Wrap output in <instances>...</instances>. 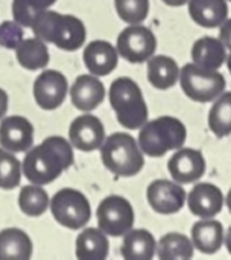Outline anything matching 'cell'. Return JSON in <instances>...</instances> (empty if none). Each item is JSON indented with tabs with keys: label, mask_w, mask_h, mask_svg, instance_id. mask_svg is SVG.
Wrapping results in <instances>:
<instances>
[{
	"label": "cell",
	"mask_w": 231,
	"mask_h": 260,
	"mask_svg": "<svg viewBox=\"0 0 231 260\" xmlns=\"http://www.w3.org/2000/svg\"><path fill=\"white\" fill-rule=\"evenodd\" d=\"M230 2H231V0H230Z\"/></svg>",
	"instance_id": "ab89813d"
},
{
	"label": "cell",
	"mask_w": 231,
	"mask_h": 260,
	"mask_svg": "<svg viewBox=\"0 0 231 260\" xmlns=\"http://www.w3.org/2000/svg\"><path fill=\"white\" fill-rule=\"evenodd\" d=\"M180 78V69L175 59L166 55L151 56L148 62V79L152 87L158 90H168L177 84Z\"/></svg>",
	"instance_id": "7402d4cb"
},
{
	"label": "cell",
	"mask_w": 231,
	"mask_h": 260,
	"mask_svg": "<svg viewBox=\"0 0 231 260\" xmlns=\"http://www.w3.org/2000/svg\"><path fill=\"white\" fill-rule=\"evenodd\" d=\"M227 66H228V70H230L231 73V53L228 55V58H227Z\"/></svg>",
	"instance_id": "f35d334b"
},
{
	"label": "cell",
	"mask_w": 231,
	"mask_h": 260,
	"mask_svg": "<svg viewBox=\"0 0 231 260\" xmlns=\"http://www.w3.org/2000/svg\"><path fill=\"white\" fill-rule=\"evenodd\" d=\"M73 161L72 145L65 139L53 136L27 151L23 160V174L30 183L46 186L67 171Z\"/></svg>",
	"instance_id": "6da1fadb"
},
{
	"label": "cell",
	"mask_w": 231,
	"mask_h": 260,
	"mask_svg": "<svg viewBox=\"0 0 231 260\" xmlns=\"http://www.w3.org/2000/svg\"><path fill=\"white\" fill-rule=\"evenodd\" d=\"M49 195L38 184L24 186L18 195V206L27 216H41L49 207Z\"/></svg>",
	"instance_id": "83f0119b"
},
{
	"label": "cell",
	"mask_w": 231,
	"mask_h": 260,
	"mask_svg": "<svg viewBox=\"0 0 231 260\" xmlns=\"http://www.w3.org/2000/svg\"><path fill=\"white\" fill-rule=\"evenodd\" d=\"M189 14L201 27H219L228 17L225 0H189Z\"/></svg>",
	"instance_id": "d6986e66"
},
{
	"label": "cell",
	"mask_w": 231,
	"mask_h": 260,
	"mask_svg": "<svg viewBox=\"0 0 231 260\" xmlns=\"http://www.w3.org/2000/svg\"><path fill=\"white\" fill-rule=\"evenodd\" d=\"M187 198L189 209L193 215L206 219L213 218L221 213L224 207V195L222 190L210 183H200L196 184Z\"/></svg>",
	"instance_id": "9a60e30c"
},
{
	"label": "cell",
	"mask_w": 231,
	"mask_h": 260,
	"mask_svg": "<svg viewBox=\"0 0 231 260\" xmlns=\"http://www.w3.org/2000/svg\"><path fill=\"white\" fill-rule=\"evenodd\" d=\"M155 248V239L148 230H129L123 238L120 254L126 260H151Z\"/></svg>",
	"instance_id": "603a6c76"
},
{
	"label": "cell",
	"mask_w": 231,
	"mask_h": 260,
	"mask_svg": "<svg viewBox=\"0 0 231 260\" xmlns=\"http://www.w3.org/2000/svg\"><path fill=\"white\" fill-rule=\"evenodd\" d=\"M32 30L37 38L67 52L81 49L87 38V29L78 17L47 9L40 12L32 24Z\"/></svg>",
	"instance_id": "7a4b0ae2"
},
{
	"label": "cell",
	"mask_w": 231,
	"mask_h": 260,
	"mask_svg": "<svg viewBox=\"0 0 231 260\" xmlns=\"http://www.w3.org/2000/svg\"><path fill=\"white\" fill-rule=\"evenodd\" d=\"M224 241H225V247H227L228 253H230V254H231V227H230V229H228L227 235L224 236Z\"/></svg>",
	"instance_id": "8d00e7d4"
},
{
	"label": "cell",
	"mask_w": 231,
	"mask_h": 260,
	"mask_svg": "<svg viewBox=\"0 0 231 260\" xmlns=\"http://www.w3.org/2000/svg\"><path fill=\"white\" fill-rule=\"evenodd\" d=\"M221 41L231 50V18L225 20L221 26Z\"/></svg>",
	"instance_id": "d6a6232c"
},
{
	"label": "cell",
	"mask_w": 231,
	"mask_h": 260,
	"mask_svg": "<svg viewBox=\"0 0 231 260\" xmlns=\"http://www.w3.org/2000/svg\"><path fill=\"white\" fill-rule=\"evenodd\" d=\"M21 166L12 152L0 148V189L11 190L20 184Z\"/></svg>",
	"instance_id": "f1b7e54d"
},
{
	"label": "cell",
	"mask_w": 231,
	"mask_h": 260,
	"mask_svg": "<svg viewBox=\"0 0 231 260\" xmlns=\"http://www.w3.org/2000/svg\"><path fill=\"white\" fill-rule=\"evenodd\" d=\"M17 61L26 70H38L44 69L49 64V50L43 40L40 38H23V41L17 46Z\"/></svg>",
	"instance_id": "d4e9b609"
},
{
	"label": "cell",
	"mask_w": 231,
	"mask_h": 260,
	"mask_svg": "<svg viewBox=\"0 0 231 260\" xmlns=\"http://www.w3.org/2000/svg\"><path fill=\"white\" fill-rule=\"evenodd\" d=\"M8 110V94L5 93V90L0 88V119L6 114Z\"/></svg>",
	"instance_id": "e575fe53"
},
{
	"label": "cell",
	"mask_w": 231,
	"mask_h": 260,
	"mask_svg": "<svg viewBox=\"0 0 231 260\" xmlns=\"http://www.w3.org/2000/svg\"><path fill=\"white\" fill-rule=\"evenodd\" d=\"M41 11H37L32 5L27 3V0H14L12 2V15L14 20L20 26L32 27L34 21L40 15Z\"/></svg>",
	"instance_id": "1f68e13d"
},
{
	"label": "cell",
	"mask_w": 231,
	"mask_h": 260,
	"mask_svg": "<svg viewBox=\"0 0 231 260\" xmlns=\"http://www.w3.org/2000/svg\"><path fill=\"white\" fill-rule=\"evenodd\" d=\"M169 174L180 184H189L200 180L206 172V160L201 151L180 148L168 163Z\"/></svg>",
	"instance_id": "4fadbf2b"
},
{
	"label": "cell",
	"mask_w": 231,
	"mask_h": 260,
	"mask_svg": "<svg viewBox=\"0 0 231 260\" xmlns=\"http://www.w3.org/2000/svg\"><path fill=\"white\" fill-rule=\"evenodd\" d=\"M157 49V38L154 32L139 24H131L117 37V53L133 64L148 61Z\"/></svg>",
	"instance_id": "9c48e42d"
},
{
	"label": "cell",
	"mask_w": 231,
	"mask_h": 260,
	"mask_svg": "<svg viewBox=\"0 0 231 260\" xmlns=\"http://www.w3.org/2000/svg\"><path fill=\"white\" fill-rule=\"evenodd\" d=\"M209 126L219 139L231 134V91L216 98V102L209 113Z\"/></svg>",
	"instance_id": "4316f807"
},
{
	"label": "cell",
	"mask_w": 231,
	"mask_h": 260,
	"mask_svg": "<svg viewBox=\"0 0 231 260\" xmlns=\"http://www.w3.org/2000/svg\"><path fill=\"white\" fill-rule=\"evenodd\" d=\"M157 256L161 260H189L193 257L192 241L181 233H168L158 242Z\"/></svg>",
	"instance_id": "484cf974"
},
{
	"label": "cell",
	"mask_w": 231,
	"mask_h": 260,
	"mask_svg": "<svg viewBox=\"0 0 231 260\" xmlns=\"http://www.w3.org/2000/svg\"><path fill=\"white\" fill-rule=\"evenodd\" d=\"M119 53L117 49L104 40H96L87 44L84 50L85 67L94 76H107L117 66Z\"/></svg>",
	"instance_id": "e0dca14e"
},
{
	"label": "cell",
	"mask_w": 231,
	"mask_h": 260,
	"mask_svg": "<svg viewBox=\"0 0 231 260\" xmlns=\"http://www.w3.org/2000/svg\"><path fill=\"white\" fill-rule=\"evenodd\" d=\"M70 143L84 152L96 151L105 140V129L102 122L91 114H82L76 117L69 129Z\"/></svg>",
	"instance_id": "7c38bea8"
},
{
	"label": "cell",
	"mask_w": 231,
	"mask_h": 260,
	"mask_svg": "<svg viewBox=\"0 0 231 260\" xmlns=\"http://www.w3.org/2000/svg\"><path fill=\"white\" fill-rule=\"evenodd\" d=\"M56 0H27L29 5H32L37 11H44L47 8H50Z\"/></svg>",
	"instance_id": "836d02e7"
},
{
	"label": "cell",
	"mask_w": 231,
	"mask_h": 260,
	"mask_svg": "<svg viewBox=\"0 0 231 260\" xmlns=\"http://www.w3.org/2000/svg\"><path fill=\"white\" fill-rule=\"evenodd\" d=\"M166 5H169V6H183V5H186L189 0H163Z\"/></svg>",
	"instance_id": "d590c367"
},
{
	"label": "cell",
	"mask_w": 231,
	"mask_h": 260,
	"mask_svg": "<svg viewBox=\"0 0 231 260\" xmlns=\"http://www.w3.org/2000/svg\"><path fill=\"white\" fill-rule=\"evenodd\" d=\"M119 17L128 24H139L149 14V0H114Z\"/></svg>",
	"instance_id": "f546056e"
},
{
	"label": "cell",
	"mask_w": 231,
	"mask_h": 260,
	"mask_svg": "<svg viewBox=\"0 0 231 260\" xmlns=\"http://www.w3.org/2000/svg\"><path fill=\"white\" fill-rule=\"evenodd\" d=\"M67 79L56 70H44L34 82V98L40 108L56 110L67 96Z\"/></svg>",
	"instance_id": "8fae6325"
},
{
	"label": "cell",
	"mask_w": 231,
	"mask_h": 260,
	"mask_svg": "<svg viewBox=\"0 0 231 260\" xmlns=\"http://www.w3.org/2000/svg\"><path fill=\"white\" fill-rule=\"evenodd\" d=\"M192 244L204 254H215L224 244V227L219 221L206 218L192 227Z\"/></svg>",
	"instance_id": "ac0fdd59"
},
{
	"label": "cell",
	"mask_w": 231,
	"mask_h": 260,
	"mask_svg": "<svg viewBox=\"0 0 231 260\" xmlns=\"http://www.w3.org/2000/svg\"><path fill=\"white\" fill-rule=\"evenodd\" d=\"M102 163L119 177H134L145 166L143 152L136 139L125 133H114L102 143Z\"/></svg>",
	"instance_id": "5b68a950"
},
{
	"label": "cell",
	"mask_w": 231,
	"mask_h": 260,
	"mask_svg": "<svg viewBox=\"0 0 231 260\" xmlns=\"http://www.w3.org/2000/svg\"><path fill=\"white\" fill-rule=\"evenodd\" d=\"M180 82L184 94L195 102H212L225 90V78L218 70H207L193 62L180 70Z\"/></svg>",
	"instance_id": "8992f818"
},
{
	"label": "cell",
	"mask_w": 231,
	"mask_h": 260,
	"mask_svg": "<svg viewBox=\"0 0 231 260\" xmlns=\"http://www.w3.org/2000/svg\"><path fill=\"white\" fill-rule=\"evenodd\" d=\"M186 190L169 180H155L146 190V198L154 212L160 215H174L184 207Z\"/></svg>",
	"instance_id": "30bf717a"
},
{
	"label": "cell",
	"mask_w": 231,
	"mask_h": 260,
	"mask_svg": "<svg viewBox=\"0 0 231 260\" xmlns=\"http://www.w3.org/2000/svg\"><path fill=\"white\" fill-rule=\"evenodd\" d=\"M23 29L17 21H3L0 24V46L5 49H17L23 41Z\"/></svg>",
	"instance_id": "4dcf8cb0"
},
{
	"label": "cell",
	"mask_w": 231,
	"mask_h": 260,
	"mask_svg": "<svg viewBox=\"0 0 231 260\" xmlns=\"http://www.w3.org/2000/svg\"><path fill=\"white\" fill-rule=\"evenodd\" d=\"M50 212L58 224L65 229H82L91 218L87 197L75 189H61L50 200Z\"/></svg>",
	"instance_id": "52a82bcc"
},
{
	"label": "cell",
	"mask_w": 231,
	"mask_h": 260,
	"mask_svg": "<svg viewBox=\"0 0 231 260\" xmlns=\"http://www.w3.org/2000/svg\"><path fill=\"white\" fill-rule=\"evenodd\" d=\"M34 143V126L21 116H11L0 123V145L9 152H26Z\"/></svg>",
	"instance_id": "5bb4252c"
},
{
	"label": "cell",
	"mask_w": 231,
	"mask_h": 260,
	"mask_svg": "<svg viewBox=\"0 0 231 260\" xmlns=\"http://www.w3.org/2000/svg\"><path fill=\"white\" fill-rule=\"evenodd\" d=\"M32 256V241L20 229H5L0 232V260H29Z\"/></svg>",
	"instance_id": "44dd1931"
},
{
	"label": "cell",
	"mask_w": 231,
	"mask_h": 260,
	"mask_svg": "<svg viewBox=\"0 0 231 260\" xmlns=\"http://www.w3.org/2000/svg\"><path fill=\"white\" fill-rule=\"evenodd\" d=\"M192 59L193 64L203 69L219 70L227 59L225 46L221 40L215 37H203L195 41L192 47Z\"/></svg>",
	"instance_id": "ffe728a7"
},
{
	"label": "cell",
	"mask_w": 231,
	"mask_h": 260,
	"mask_svg": "<svg viewBox=\"0 0 231 260\" xmlns=\"http://www.w3.org/2000/svg\"><path fill=\"white\" fill-rule=\"evenodd\" d=\"M110 244L99 229H85L76 238V257L79 260H105Z\"/></svg>",
	"instance_id": "cb8c5ba5"
},
{
	"label": "cell",
	"mask_w": 231,
	"mask_h": 260,
	"mask_svg": "<svg viewBox=\"0 0 231 260\" xmlns=\"http://www.w3.org/2000/svg\"><path fill=\"white\" fill-rule=\"evenodd\" d=\"M105 98V87L94 75H81L70 88V99L79 111H93Z\"/></svg>",
	"instance_id": "2e32d148"
},
{
	"label": "cell",
	"mask_w": 231,
	"mask_h": 260,
	"mask_svg": "<svg viewBox=\"0 0 231 260\" xmlns=\"http://www.w3.org/2000/svg\"><path fill=\"white\" fill-rule=\"evenodd\" d=\"M187 137L184 123L172 116H161L146 122L139 134V146L149 157H163L169 151L180 149Z\"/></svg>",
	"instance_id": "3957f363"
},
{
	"label": "cell",
	"mask_w": 231,
	"mask_h": 260,
	"mask_svg": "<svg viewBox=\"0 0 231 260\" xmlns=\"http://www.w3.org/2000/svg\"><path fill=\"white\" fill-rule=\"evenodd\" d=\"M227 207H228V210L231 212V189H230V192H228V195H227Z\"/></svg>",
	"instance_id": "74e56055"
},
{
	"label": "cell",
	"mask_w": 231,
	"mask_h": 260,
	"mask_svg": "<svg viewBox=\"0 0 231 260\" xmlns=\"http://www.w3.org/2000/svg\"><path fill=\"white\" fill-rule=\"evenodd\" d=\"M134 209L128 200L119 195H111L102 200L97 207L99 230L107 236H125L134 225Z\"/></svg>",
	"instance_id": "ba28073f"
},
{
	"label": "cell",
	"mask_w": 231,
	"mask_h": 260,
	"mask_svg": "<svg viewBox=\"0 0 231 260\" xmlns=\"http://www.w3.org/2000/svg\"><path fill=\"white\" fill-rule=\"evenodd\" d=\"M110 105L117 120L128 129L142 128L148 122V105L140 87L131 78H117L110 87Z\"/></svg>",
	"instance_id": "277c9868"
}]
</instances>
